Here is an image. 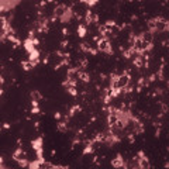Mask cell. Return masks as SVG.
<instances>
[{"label": "cell", "instance_id": "25", "mask_svg": "<svg viewBox=\"0 0 169 169\" xmlns=\"http://www.w3.org/2000/svg\"><path fill=\"white\" fill-rule=\"evenodd\" d=\"M66 92H68L69 95L71 96H78V90H76V86H71V87H68V89H66Z\"/></svg>", "mask_w": 169, "mask_h": 169}, {"label": "cell", "instance_id": "20", "mask_svg": "<svg viewBox=\"0 0 169 169\" xmlns=\"http://www.w3.org/2000/svg\"><path fill=\"white\" fill-rule=\"evenodd\" d=\"M42 95L40 93V90H32L31 92V101H41Z\"/></svg>", "mask_w": 169, "mask_h": 169}, {"label": "cell", "instance_id": "3", "mask_svg": "<svg viewBox=\"0 0 169 169\" xmlns=\"http://www.w3.org/2000/svg\"><path fill=\"white\" fill-rule=\"evenodd\" d=\"M166 24H168L166 18H164V17H155V32L166 31Z\"/></svg>", "mask_w": 169, "mask_h": 169}, {"label": "cell", "instance_id": "39", "mask_svg": "<svg viewBox=\"0 0 169 169\" xmlns=\"http://www.w3.org/2000/svg\"><path fill=\"white\" fill-rule=\"evenodd\" d=\"M166 1H168V3H169V0H166Z\"/></svg>", "mask_w": 169, "mask_h": 169}, {"label": "cell", "instance_id": "13", "mask_svg": "<svg viewBox=\"0 0 169 169\" xmlns=\"http://www.w3.org/2000/svg\"><path fill=\"white\" fill-rule=\"evenodd\" d=\"M86 32H87V24H79V27H78V35H79V38H84Z\"/></svg>", "mask_w": 169, "mask_h": 169}, {"label": "cell", "instance_id": "15", "mask_svg": "<svg viewBox=\"0 0 169 169\" xmlns=\"http://www.w3.org/2000/svg\"><path fill=\"white\" fill-rule=\"evenodd\" d=\"M138 165H140V168H143V169H147V168H149V166H151V165H149V161H148L147 157L138 158Z\"/></svg>", "mask_w": 169, "mask_h": 169}, {"label": "cell", "instance_id": "23", "mask_svg": "<svg viewBox=\"0 0 169 169\" xmlns=\"http://www.w3.org/2000/svg\"><path fill=\"white\" fill-rule=\"evenodd\" d=\"M58 131H61V132H66L68 131V124L65 121H61L58 124Z\"/></svg>", "mask_w": 169, "mask_h": 169}, {"label": "cell", "instance_id": "12", "mask_svg": "<svg viewBox=\"0 0 169 169\" xmlns=\"http://www.w3.org/2000/svg\"><path fill=\"white\" fill-rule=\"evenodd\" d=\"M72 17H73V11H72L71 7H68V9H66V13L63 14V17L61 18V21H62V23H69V21L72 20Z\"/></svg>", "mask_w": 169, "mask_h": 169}, {"label": "cell", "instance_id": "40", "mask_svg": "<svg viewBox=\"0 0 169 169\" xmlns=\"http://www.w3.org/2000/svg\"><path fill=\"white\" fill-rule=\"evenodd\" d=\"M130 1H132V0H130Z\"/></svg>", "mask_w": 169, "mask_h": 169}, {"label": "cell", "instance_id": "22", "mask_svg": "<svg viewBox=\"0 0 169 169\" xmlns=\"http://www.w3.org/2000/svg\"><path fill=\"white\" fill-rule=\"evenodd\" d=\"M80 49H82V51H83V52H92V49H93V48L90 47L89 44H87V42H82V44H80Z\"/></svg>", "mask_w": 169, "mask_h": 169}, {"label": "cell", "instance_id": "18", "mask_svg": "<svg viewBox=\"0 0 169 169\" xmlns=\"http://www.w3.org/2000/svg\"><path fill=\"white\" fill-rule=\"evenodd\" d=\"M95 151V144L92 143V141H89V143L86 144V147H84L83 149V155H87V154H92Z\"/></svg>", "mask_w": 169, "mask_h": 169}, {"label": "cell", "instance_id": "14", "mask_svg": "<svg viewBox=\"0 0 169 169\" xmlns=\"http://www.w3.org/2000/svg\"><path fill=\"white\" fill-rule=\"evenodd\" d=\"M147 86H149L148 80L144 79V78H140V79H138V83H137V92H141V90H143L144 87H147Z\"/></svg>", "mask_w": 169, "mask_h": 169}, {"label": "cell", "instance_id": "6", "mask_svg": "<svg viewBox=\"0 0 169 169\" xmlns=\"http://www.w3.org/2000/svg\"><path fill=\"white\" fill-rule=\"evenodd\" d=\"M84 20H86V24H96L97 21H99V17L96 13L93 11H86V14H84Z\"/></svg>", "mask_w": 169, "mask_h": 169}, {"label": "cell", "instance_id": "30", "mask_svg": "<svg viewBox=\"0 0 169 169\" xmlns=\"http://www.w3.org/2000/svg\"><path fill=\"white\" fill-rule=\"evenodd\" d=\"M97 1H99V0H87V3H86V4L89 6V7H93L95 4H97Z\"/></svg>", "mask_w": 169, "mask_h": 169}, {"label": "cell", "instance_id": "27", "mask_svg": "<svg viewBox=\"0 0 169 169\" xmlns=\"http://www.w3.org/2000/svg\"><path fill=\"white\" fill-rule=\"evenodd\" d=\"M18 165H20L21 168H26V166L30 165V162H28V159L27 158H24V159H20V161H18Z\"/></svg>", "mask_w": 169, "mask_h": 169}, {"label": "cell", "instance_id": "37", "mask_svg": "<svg viewBox=\"0 0 169 169\" xmlns=\"http://www.w3.org/2000/svg\"><path fill=\"white\" fill-rule=\"evenodd\" d=\"M165 166H166V168H169V162H166V164H165Z\"/></svg>", "mask_w": 169, "mask_h": 169}, {"label": "cell", "instance_id": "24", "mask_svg": "<svg viewBox=\"0 0 169 169\" xmlns=\"http://www.w3.org/2000/svg\"><path fill=\"white\" fill-rule=\"evenodd\" d=\"M104 24H106V27H107V28H110V30L117 28V24H116V21H114V20H107Z\"/></svg>", "mask_w": 169, "mask_h": 169}, {"label": "cell", "instance_id": "36", "mask_svg": "<svg viewBox=\"0 0 169 169\" xmlns=\"http://www.w3.org/2000/svg\"><path fill=\"white\" fill-rule=\"evenodd\" d=\"M80 3H87V0H79Z\"/></svg>", "mask_w": 169, "mask_h": 169}, {"label": "cell", "instance_id": "33", "mask_svg": "<svg viewBox=\"0 0 169 169\" xmlns=\"http://www.w3.org/2000/svg\"><path fill=\"white\" fill-rule=\"evenodd\" d=\"M68 45V41H62L61 42V47H66Z\"/></svg>", "mask_w": 169, "mask_h": 169}, {"label": "cell", "instance_id": "26", "mask_svg": "<svg viewBox=\"0 0 169 169\" xmlns=\"http://www.w3.org/2000/svg\"><path fill=\"white\" fill-rule=\"evenodd\" d=\"M148 28H149V31L155 32V18H152V20L148 21Z\"/></svg>", "mask_w": 169, "mask_h": 169}, {"label": "cell", "instance_id": "1", "mask_svg": "<svg viewBox=\"0 0 169 169\" xmlns=\"http://www.w3.org/2000/svg\"><path fill=\"white\" fill-rule=\"evenodd\" d=\"M97 49L100 51V52H106L109 54V55H111L113 54V49H111V45H110V40L107 37H101L99 41H97Z\"/></svg>", "mask_w": 169, "mask_h": 169}, {"label": "cell", "instance_id": "9", "mask_svg": "<svg viewBox=\"0 0 169 169\" xmlns=\"http://www.w3.org/2000/svg\"><path fill=\"white\" fill-rule=\"evenodd\" d=\"M24 158H27V154H26V151H24V149H23V148H21V147H18V148H17V149H16V151L13 152V159L18 162L20 159H24Z\"/></svg>", "mask_w": 169, "mask_h": 169}, {"label": "cell", "instance_id": "5", "mask_svg": "<svg viewBox=\"0 0 169 169\" xmlns=\"http://www.w3.org/2000/svg\"><path fill=\"white\" fill-rule=\"evenodd\" d=\"M79 72L80 69L78 68H69L66 72V79L72 80V82H78L79 80Z\"/></svg>", "mask_w": 169, "mask_h": 169}, {"label": "cell", "instance_id": "11", "mask_svg": "<svg viewBox=\"0 0 169 169\" xmlns=\"http://www.w3.org/2000/svg\"><path fill=\"white\" fill-rule=\"evenodd\" d=\"M21 68L24 69L26 72H28V71H31V69L35 68V63L32 62V61H30V59H28V61H23V62H21Z\"/></svg>", "mask_w": 169, "mask_h": 169}, {"label": "cell", "instance_id": "17", "mask_svg": "<svg viewBox=\"0 0 169 169\" xmlns=\"http://www.w3.org/2000/svg\"><path fill=\"white\" fill-rule=\"evenodd\" d=\"M79 80H82V82H84V83H87V82H90V75L87 73V72H84V71H82V69H80V72H79Z\"/></svg>", "mask_w": 169, "mask_h": 169}, {"label": "cell", "instance_id": "19", "mask_svg": "<svg viewBox=\"0 0 169 169\" xmlns=\"http://www.w3.org/2000/svg\"><path fill=\"white\" fill-rule=\"evenodd\" d=\"M42 164H44V162H42L41 159H34V161H32V162H30V165H28V168L30 169H38L40 168V166H42Z\"/></svg>", "mask_w": 169, "mask_h": 169}, {"label": "cell", "instance_id": "10", "mask_svg": "<svg viewBox=\"0 0 169 169\" xmlns=\"http://www.w3.org/2000/svg\"><path fill=\"white\" fill-rule=\"evenodd\" d=\"M42 144H44L42 137H38V138H35V140H32L31 141V147H32L34 151H37V149H41L42 148Z\"/></svg>", "mask_w": 169, "mask_h": 169}, {"label": "cell", "instance_id": "32", "mask_svg": "<svg viewBox=\"0 0 169 169\" xmlns=\"http://www.w3.org/2000/svg\"><path fill=\"white\" fill-rule=\"evenodd\" d=\"M54 117H55L57 120H59V118H61V114H59V113H55V114H54Z\"/></svg>", "mask_w": 169, "mask_h": 169}, {"label": "cell", "instance_id": "16", "mask_svg": "<svg viewBox=\"0 0 169 169\" xmlns=\"http://www.w3.org/2000/svg\"><path fill=\"white\" fill-rule=\"evenodd\" d=\"M141 37H143L144 41H147V42H154V32H152V31L143 32V34H141Z\"/></svg>", "mask_w": 169, "mask_h": 169}, {"label": "cell", "instance_id": "4", "mask_svg": "<svg viewBox=\"0 0 169 169\" xmlns=\"http://www.w3.org/2000/svg\"><path fill=\"white\" fill-rule=\"evenodd\" d=\"M66 9H68V6H65V4H58V6H57V7H55V10H54L52 20H55V18L61 20V18L63 17V14L66 13Z\"/></svg>", "mask_w": 169, "mask_h": 169}, {"label": "cell", "instance_id": "7", "mask_svg": "<svg viewBox=\"0 0 169 169\" xmlns=\"http://www.w3.org/2000/svg\"><path fill=\"white\" fill-rule=\"evenodd\" d=\"M28 59L35 63V66H37L38 63H40V51L37 49V47L34 48V49H31V51L28 52Z\"/></svg>", "mask_w": 169, "mask_h": 169}, {"label": "cell", "instance_id": "31", "mask_svg": "<svg viewBox=\"0 0 169 169\" xmlns=\"http://www.w3.org/2000/svg\"><path fill=\"white\" fill-rule=\"evenodd\" d=\"M3 128H4V130L10 128V124H9V123H4V124H3Z\"/></svg>", "mask_w": 169, "mask_h": 169}, {"label": "cell", "instance_id": "34", "mask_svg": "<svg viewBox=\"0 0 169 169\" xmlns=\"http://www.w3.org/2000/svg\"><path fill=\"white\" fill-rule=\"evenodd\" d=\"M38 103H40V101H31L32 106H38Z\"/></svg>", "mask_w": 169, "mask_h": 169}, {"label": "cell", "instance_id": "2", "mask_svg": "<svg viewBox=\"0 0 169 169\" xmlns=\"http://www.w3.org/2000/svg\"><path fill=\"white\" fill-rule=\"evenodd\" d=\"M130 83H131V76H130V72H128V71L121 75H118V78H117V86H118L120 89L127 87Z\"/></svg>", "mask_w": 169, "mask_h": 169}, {"label": "cell", "instance_id": "28", "mask_svg": "<svg viewBox=\"0 0 169 169\" xmlns=\"http://www.w3.org/2000/svg\"><path fill=\"white\" fill-rule=\"evenodd\" d=\"M157 78H158V75L157 73H152L149 78H148V83H152V82H155L157 80Z\"/></svg>", "mask_w": 169, "mask_h": 169}, {"label": "cell", "instance_id": "8", "mask_svg": "<svg viewBox=\"0 0 169 169\" xmlns=\"http://www.w3.org/2000/svg\"><path fill=\"white\" fill-rule=\"evenodd\" d=\"M111 165L114 168H124L126 166V162H124V158H123L121 154H117V157L111 161Z\"/></svg>", "mask_w": 169, "mask_h": 169}, {"label": "cell", "instance_id": "38", "mask_svg": "<svg viewBox=\"0 0 169 169\" xmlns=\"http://www.w3.org/2000/svg\"><path fill=\"white\" fill-rule=\"evenodd\" d=\"M168 87H169V82H168Z\"/></svg>", "mask_w": 169, "mask_h": 169}, {"label": "cell", "instance_id": "21", "mask_svg": "<svg viewBox=\"0 0 169 169\" xmlns=\"http://www.w3.org/2000/svg\"><path fill=\"white\" fill-rule=\"evenodd\" d=\"M82 110V107H80L79 104H75V106H72L71 107V110H69V114H68V117H73L76 113H79V111Z\"/></svg>", "mask_w": 169, "mask_h": 169}, {"label": "cell", "instance_id": "29", "mask_svg": "<svg viewBox=\"0 0 169 169\" xmlns=\"http://www.w3.org/2000/svg\"><path fill=\"white\" fill-rule=\"evenodd\" d=\"M31 113L32 114H40V107H38V106H32Z\"/></svg>", "mask_w": 169, "mask_h": 169}, {"label": "cell", "instance_id": "35", "mask_svg": "<svg viewBox=\"0 0 169 169\" xmlns=\"http://www.w3.org/2000/svg\"><path fill=\"white\" fill-rule=\"evenodd\" d=\"M166 31H169V20H168V24H166Z\"/></svg>", "mask_w": 169, "mask_h": 169}]
</instances>
